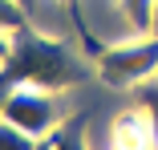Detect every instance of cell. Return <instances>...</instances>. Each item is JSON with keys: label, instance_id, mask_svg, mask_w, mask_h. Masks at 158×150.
Returning <instances> with one entry per match:
<instances>
[{"label": "cell", "instance_id": "cell-8", "mask_svg": "<svg viewBox=\"0 0 158 150\" xmlns=\"http://www.w3.org/2000/svg\"><path fill=\"white\" fill-rule=\"evenodd\" d=\"M154 4H158V0H122V8H126V16H130V24L138 28V33H150Z\"/></svg>", "mask_w": 158, "mask_h": 150}, {"label": "cell", "instance_id": "cell-4", "mask_svg": "<svg viewBox=\"0 0 158 150\" xmlns=\"http://www.w3.org/2000/svg\"><path fill=\"white\" fill-rule=\"evenodd\" d=\"M114 150H154L150 122H146V114L138 106L118 114V122H114Z\"/></svg>", "mask_w": 158, "mask_h": 150}, {"label": "cell", "instance_id": "cell-13", "mask_svg": "<svg viewBox=\"0 0 158 150\" xmlns=\"http://www.w3.org/2000/svg\"><path fill=\"white\" fill-rule=\"evenodd\" d=\"M61 4H65V8H69V12H73V8H77V0H61Z\"/></svg>", "mask_w": 158, "mask_h": 150}, {"label": "cell", "instance_id": "cell-2", "mask_svg": "<svg viewBox=\"0 0 158 150\" xmlns=\"http://www.w3.org/2000/svg\"><path fill=\"white\" fill-rule=\"evenodd\" d=\"M93 73L114 89H138L142 81L158 77V33H138L102 49L93 57Z\"/></svg>", "mask_w": 158, "mask_h": 150}, {"label": "cell", "instance_id": "cell-11", "mask_svg": "<svg viewBox=\"0 0 158 150\" xmlns=\"http://www.w3.org/2000/svg\"><path fill=\"white\" fill-rule=\"evenodd\" d=\"M12 81H16V77H12L8 69H0V114H4V98H8V89H12Z\"/></svg>", "mask_w": 158, "mask_h": 150}, {"label": "cell", "instance_id": "cell-1", "mask_svg": "<svg viewBox=\"0 0 158 150\" xmlns=\"http://www.w3.org/2000/svg\"><path fill=\"white\" fill-rule=\"evenodd\" d=\"M16 81H33V85H49V89H69L81 85L93 73V57L81 49V41L73 37H49L37 33L33 24L20 28L12 37V57L4 65Z\"/></svg>", "mask_w": 158, "mask_h": 150}, {"label": "cell", "instance_id": "cell-6", "mask_svg": "<svg viewBox=\"0 0 158 150\" xmlns=\"http://www.w3.org/2000/svg\"><path fill=\"white\" fill-rule=\"evenodd\" d=\"M134 106L146 114V122H150V138H154V150H158V77L142 81L134 89Z\"/></svg>", "mask_w": 158, "mask_h": 150}, {"label": "cell", "instance_id": "cell-10", "mask_svg": "<svg viewBox=\"0 0 158 150\" xmlns=\"http://www.w3.org/2000/svg\"><path fill=\"white\" fill-rule=\"evenodd\" d=\"M12 37H16V33L0 28V69H4V65H8V57H12Z\"/></svg>", "mask_w": 158, "mask_h": 150}, {"label": "cell", "instance_id": "cell-3", "mask_svg": "<svg viewBox=\"0 0 158 150\" xmlns=\"http://www.w3.org/2000/svg\"><path fill=\"white\" fill-rule=\"evenodd\" d=\"M8 122H16L20 130L45 138L61 118H65V106H61V89L49 85H33V81H12L8 98H4V114Z\"/></svg>", "mask_w": 158, "mask_h": 150}, {"label": "cell", "instance_id": "cell-12", "mask_svg": "<svg viewBox=\"0 0 158 150\" xmlns=\"http://www.w3.org/2000/svg\"><path fill=\"white\" fill-rule=\"evenodd\" d=\"M150 33H158V4H154V24H150Z\"/></svg>", "mask_w": 158, "mask_h": 150}, {"label": "cell", "instance_id": "cell-7", "mask_svg": "<svg viewBox=\"0 0 158 150\" xmlns=\"http://www.w3.org/2000/svg\"><path fill=\"white\" fill-rule=\"evenodd\" d=\"M0 150H37V134H28L16 122L0 118Z\"/></svg>", "mask_w": 158, "mask_h": 150}, {"label": "cell", "instance_id": "cell-5", "mask_svg": "<svg viewBox=\"0 0 158 150\" xmlns=\"http://www.w3.org/2000/svg\"><path fill=\"white\" fill-rule=\"evenodd\" d=\"M37 150H93L89 134H85V118L81 114H65L45 138H37Z\"/></svg>", "mask_w": 158, "mask_h": 150}, {"label": "cell", "instance_id": "cell-9", "mask_svg": "<svg viewBox=\"0 0 158 150\" xmlns=\"http://www.w3.org/2000/svg\"><path fill=\"white\" fill-rule=\"evenodd\" d=\"M0 28H8V33L28 28V12L16 4V0H0Z\"/></svg>", "mask_w": 158, "mask_h": 150}]
</instances>
